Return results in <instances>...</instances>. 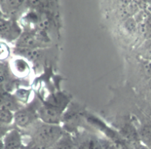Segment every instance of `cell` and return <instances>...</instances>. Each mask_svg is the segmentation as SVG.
Masks as SVG:
<instances>
[{
	"mask_svg": "<svg viewBox=\"0 0 151 149\" xmlns=\"http://www.w3.org/2000/svg\"><path fill=\"white\" fill-rule=\"evenodd\" d=\"M3 18H4V17L3 13L2 12L1 10V8H0V20L3 19Z\"/></svg>",
	"mask_w": 151,
	"mask_h": 149,
	"instance_id": "obj_26",
	"label": "cell"
},
{
	"mask_svg": "<svg viewBox=\"0 0 151 149\" xmlns=\"http://www.w3.org/2000/svg\"><path fill=\"white\" fill-rule=\"evenodd\" d=\"M12 71L17 76H24L29 72V67L27 63L22 58H18L14 61L12 65Z\"/></svg>",
	"mask_w": 151,
	"mask_h": 149,
	"instance_id": "obj_12",
	"label": "cell"
},
{
	"mask_svg": "<svg viewBox=\"0 0 151 149\" xmlns=\"http://www.w3.org/2000/svg\"><path fill=\"white\" fill-rule=\"evenodd\" d=\"M145 93L146 94V98L149 101L151 102V79L148 80L146 83Z\"/></svg>",
	"mask_w": 151,
	"mask_h": 149,
	"instance_id": "obj_22",
	"label": "cell"
},
{
	"mask_svg": "<svg viewBox=\"0 0 151 149\" xmlns=\"http://www.w3.org/2000/svg\"><path fill=\"white\" fill-rule=\"evenodd\" d=\"M30 93H31L30 90L20 89L16 91V93L14 95L15 96L18 101L22 104V103H26V102H27L30 96Z\"/></svg>",
	"mask_w": 151,
	"mask_h": 149,
	"instance_id": "obj_16",
	"label": "cell"
},
{
	"mask_svg": "<svg viewBox=\"0 0 151 149\" xmlns=\"http://www.w3.org/2000/svg\"><path fill=\"white\" fill-rule=\"evenodd\" d=\"M133 149H150V148H149L147 146L143 144H137Z\"/></svg>",
	"mask_w": 151,
	"mask_h": 149,
	"instance_id": "obj_23",
	"label": "cell"
},
{
	"mask_svg": "<svg viewBox=\"0 0 151 149\" xmlns=\"http://www.w3.org/2000/svg\"><path fill=\"white\" fill-rule=\"evenodd\" d=\"M14 113L12 112L4 109H0V122L7 125L14 124Z\"/></svg>",
	"mask_w": 151,
	"mask_h": 149,
	"instance_id": "obj_15",
	"label": "cell"
},
{
	"mask_svg": "<svg viewBox=\"0 0 151 149\" xmlns=\"http://www.w3.org/2000/svg\"><path fill=\"white\" fill-rule=\"evenodd\" d=\"M64 112L45 102L38 109V117L42 122L54 125H60L62 122Z\"/></svg>",
	"mask_w": 151,
	"mask_h": 149,
	"instance_id": "obj_4",
	"label": "cell"
},
{
	"mask_svg": "<svg viewBox=\"0 0 151 149\" xmlns=\"http://www.w3.org/2000/svg\"><path fill=\"white\" fill-rule=\"evenodd\" d=\"M44 102L64 112L70 103V99L66 95L59 92L50 95Z\"/></svg>",
	"mask_w": 151,
	"mask_h": 149,
	"instance_id": "obj_9",
	"label": "cell"
},
{
	"mask_svg": "<svg viewBox=\"0 0 151 149\" xmlns=\"http://www.w3.org/2000/svg\"><path fill=\"white\" fill-rule=\"evenodd\" d=\"M143 69L145 76L149 79H151V61H145L143 64Z\"/></svg>",
	"mask_w": 151,
	"mask_h": 149,
	"instance_id": "obj_19",
	"label": "cell"
},
{
	"mask_svg": "<svg viewBox=\"0 0 151 149\" xmlns=\"http://www.w3.org/2000/svg\"><path fill=\"white\" fill-rule=\"evenodd\" d=\"M139 136L143 144L149 147L151 144V125L147 124L141 128Z\"/></svg>",
	"mask_w": 151,
	"mask_h": 149,
	"instance_id": "obj_14",
	"label": "cell"
},
{
	"mask_svg": "<svg viewBox=\"0 0 151 149\" xmlns=\"http://www.w3.org/2000/svg\"><path fill=\"white\" fill-rule=\"evenodd\" d=\"M138 53L145 61H151V40H147L141 45Z\"/></svg>",
	"mask_w": 151,
	"mask_h": 149,
	"instance_id": "obj_13",
	"label": "cell"
},
{
	"mask_svg": "<svg viewBox=\"0 0 151 149\" xmlns=\"http://www.w3.org/2000/svg\"><path fill=\"white\" fill-rule=\"evenodd\" d=\"M40 46V41L37 35L31 31L22 32L15 42V47L37 49Z\"/></svg>",
	"mask_w": 151,
	"mask_h": 149,
	"instance_id": "obj_7",
	"label": "cell"
},
{
	"mask_svg": "<svg viewBox=\"0 0 151 149\" xmlns=\"http://www.w3.org/2000/svg\"><path fill=\"white\" fill-rule=\"evenodd\" d=\"M14 53L30 61H34L40 57L41 53L38 49L15 47Z\"/></svg>",
	"mask_w": 151,
	"mask_h": 149,
	"instance_id": "obj_10",
	"label": "cell"
},
{
	"mask_svg": "<svg viewBox=\"0 0 151 149\" xmlns=\"http://www.w3.org/2000/svg\"><path fill=\"white\" fill-rule=\"evenodd\" d=\"M10 54V49L7 44L3 41H0V61L6 60Z\"/></svg>",
	"mask_w": 151,
	"mask_h": 149,
	"instance_id": "obj_17",
	"label": "cell"
},
{
	"mask_svg": "<svg viewBox=\"0 0 151 149\" xmlns=\"http://www.w3.org/2000/svg\"><path fill=\"white\" fill-rule=\"evenodd\" d=\"M23 107L15 96L10 92L0 93V109H7L14 113Z\"/></svg>",
	"mask_w": 151,
	"mask_h": 149,
	"instance_id": "obj_8",
	"label": "cell"
},
{
	"mask_svg": "<svg viewBox=\"0 0 151 149\" xmlns=\"http://www.w3.org/2000/svg\"><path fill=\"white\" fill-rule=\"evenodd\" d=\"M30 129L31 142L46 147H53L65 131L60 125L46 124L39 120Z\"/></svg>",
	"mask_w": 151,
	"mask_h": 149,
	"instance_id": "obj_1",
	"label": "cell"
},
{
	"mask_svg": "<svg viewBox=\"0 0 151 149\" xmlns=\"http://www.w3.org/2000/svg\"><path fill=\"white\" fill-rule=\"evenodd\" d=\"M4 149H20L23 145L22 136L15 127L10 130L3 139Z\"/></svg>",
	"mask_w": 151,
	"mask_h": 149,
	"instance_id": "obj_6",
	"label": "cell"
},
{
	"mask_svg": "<svg viewBox=\"0 0 151 149\" xmlns=\"http://www.w3.org/2000/svg\"><path fill=\"white\" fill-rule=\"evenodd\" d=\"M16 127L14 124L7 125L0 122V139H3L6 134L12 128Z\"/></svg>",
	"mask_w": 151,
	"mask_h": 149,
	"instance_id": "obj_18",
	"label": "cell"
},
{
	"mask_svg": "<svg viewBox=\"0 0 151 149\" xmlns=\"http://www.w3.org/2000/svg\"><path fill=\"white\" fill-rule=\"evenodd\" d=\"M27 145L31 149H55L54 146L53 147L43 146V145H37V144L32 143L31 142H29Z\"/></svg>",
	"mask_w": 151,
	"mask_h": 149,
	"instance_id": "obj_21",
	"label": "cell"
},
{
	"mask_svg": "<svg viewBox=\"0 0 151 149\" xmlns=\"http://www.w3.org/2000/svg\"><path fill=\"white\" fill-rule=\"evenodd\" d=\"M22 33L17 21L3 18L0 20V39L11 42L17 41Z\"/></svg>",
	"mask_w": 151,
	"mask_h": 149,
	"instance_id": "obj_5",
	"label": "cell"
},
{
	"mask_svg": "<svg viewBox=\"0 0 151 149\" xmlns=\"http://www.w3.org/2000/svg\"><path fill=\"white\" fill-rule=\"evenodd\" d=\"M26 1L6 0L0 1V8L6 19L17 21L27 8Z\"/></svg>",
	"mask_w": 151,
	"mask_h": 149,
	"instance_id": "obj_3",
	"label": "cell"
},
{
	"mask_svg": "<svg viewBox=\"0 0 151 149\" xmlns=\"http://www.w3.org/2000/svg\"><path fill=\"white\" fill-rule=\"evenodd\" d=\"M39 105L29 104L22 107L14 112V125L17 128L29 129L39 120L38 117V109Z\"/></svg>",
	"mask_w": 151,
	"mask_h": 149,
	"instance_id": "obj_2",
	"label": "cell"
},
{
	"mask_svg": "<svg viewBox=\"0 0 151 149\" xmlns=\"http://www.w3.org/2000/svg\"><path fill=\"white\" fill-rule=\"evenodd\" d=\"M103 149H126L123 145L119 143H111L103 147Z\"/></svg>",
	"mask_w": 151,
	"mask_h": 149,
	"instance_id": "obj_20",
	"label": "cell"
},
{
	"mask_svg": "<svg viewBox=\"0 0 151 149\" xmlns=\"http://www.w3.org/2000/svg\"><path fill=\"white\" fill-rule=\"evenodd\" d=\"M20 149H31L30 148H29V147L27 145H23L22 147H21V148H20Z\"/></svg>",
	"mask_w": 151,
	"mask_h": 149,
	"instance_id": "obj_25",
	"label": "cell"
},
{
	"mask_svg": "<svg viewBox=\"0 0 151 149\" xmlns=\"http://www.w3.org/2000/svg\"><path fill=\"white\" fill-rule=\"evenodd\" d=\"M55 149H78L74 139L68 133H64L54 145Z\"/></svg>",
	"mask_w": 151,
	"mask_h": 149,
	"instance_id": "obj_11",
	"label": "cell"
},
{
	"mask_svg": "<svg viewBox=\"0 0 151 149\" xmlns=\"http://www.w3.org/2000/svg\"><path fill=\"white\" fill-rule=\"evenodd\" d=\"M0 149H4L3 141L2 139H0Z\"/></svg>",
	"mask_w": 151,
	"mask_h": 149,
	"instance_id": "obj_24",
	"label": "cell"
}]
</instances>
